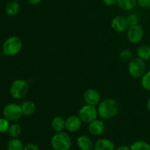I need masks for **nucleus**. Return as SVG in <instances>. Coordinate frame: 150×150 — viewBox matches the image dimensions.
<instances>
[{"label":"nucleus","mask_w":150,"mask_h":150,"mask_svg":"<svg viewBox=\"0 0 150 150\" xmlns=\"http://www.w3.org/2000/svg\"><path fill=\"white\" fill-rule=\"evenodd\" d=\"M137 4L143 8H150V0H137Z\"/></svg>","instance_id":"nucleus-28"},{"label":"nucleus","mask_w":150,"mask_h":150,"mask_svg":"<svg viewBox=\"0 0 150 150\" xmlns=\"http://www.w3.org/2000/svg\"><path fill=\"white\" fill-rule=\"evenodd\" d=\"M10 124V121L3 117L0 118V133H4L8 131Z\"/></svg>","instance_id":"nucleus-26"},{"label":"nucleus","mask_w":150,"mask_h":150,"mask_svg":"<svg viewBox=\"0 0 150 150\" xmlns=\"http://www.w3.org/2000/svg\"><path fill=\"white\" fill-rule=\"evenodd\" d=\"M94 144L92 139L86 135H82L77 139L78 147L80 150H93Z\"/></svg>","instance_id":"nucleus-13"},{"label":"nucleus","mask_w":150,"mask_h":150,"mask_svg":"<svg viewBox=\"0 0 150 150\" xmlns=\"http://www.w3.org/2000/svg\"><path fill=\"white\" fill-rule=\"evenodd\" d=\"M130 150H150V144L144 141H136L130 146Z\"/></svg>","instance_id":"nucleus-22"},{"label":"nucleus","mask_w":150,"mask_h":150,"mask_svg":"<svg viewBox=\"0 0 150 150\" xmlns=\"http://www.w3.org/2000/svg\"><path fill=\"white\" fill-rule=\"evenodd\" d=\"M83 100L86 104L96 106L100 103V95L98 90L89 88L86 89L83 93Z\"/></svg>","instance_id":"nucleus-9"},{"label":"nucleus","mask_w":150,"mask_h":150,"mask_svg":"<svg viewBox=\"0 0 150 150\" xmlns=\"http://www.w3.org/2000/svg\"><path fill=\"white\" fill-rule=\"evenodd\" d=\"M78 116L81 120L82 122L89 123L98 119V117L99 116L98 108H96L95 105L86 104L79 109Z\"/></svg>","instance_id":"nucleus-7"},{"label":"nucleus","mask_w":150,"mask_h":150,"mask_svg":"<svg viewBox=\"0 0 150 150\" xmlns=\"http://www.w3.org/2000/svg\"><path fill=\"white\" fill-rule=\"evenodd\" d=\"M2 114L4 118L10 122H17L23 116L21 105L15 103L6 104L2 110Z\"/></svg>","instance_id":"nucleus-5"},{"label":"nucleus","mask_w":150,"mask_h":150,"mask_svg":"<svg viewBox=\"0 0 150 150\" xmlns=\"http://www.w3.org/2000/svg\"><path fill=\"white\" fill-rule=\"evenodd\" d=\"M142 86L144 89L150 91V70L146 71V73L142 77Z\"/></svg>","instance_id":"nucleus-24"},{"label":"nucleus","mask_w":150,"mask_h":150,"mask_svg":"<svg viewBox=\"0 0 150 150\" xmlns=\"http://www.w3.org/2000/svg\"><path fill=\"white\" fill-rule=\"evenodd\" d=\"M120 110L118 103L111 98L100 101L98 106V115L103 120H110L117 115Z\"/></svg>","instance_id":"nucleus-1"},{"label":"nucleus","mask_w":150,"mask_h":150,"mask_svg":"<svg viewBox=\"0 0 150 150\" xmlns=\"http://www.w3.org/2000/svg\"><path fill=\"white\" fill-rule=\"evenodd\" d=\"M29 90V83L26 80L18 79L13 81L10 86V96L15 100H22L27 95Z\"/></svg>","instance_id":"nucleus-3"},{"label":"nucleus","mask_w":150,"mask_h":150,"mask_svg":"<svg viewBox=\"0 0 150 150\" xmlns=\"http://www.w3.org/2000/svg\"><path fill=\"white\" fill-rule=\"evenodd\" d=\"M42 1V0H27V2L31 5H38Z\"/></svg>","instance_id":"nucleus-30"},{"label":"nucleus","mask_w":150,"mask_h":150,"mask_svg":"<svg viewBox=\"0 0 150 150\" xmlns=\"http://www.w3.org/2000/svg\"><path fill=\"white\" fill-rule=\"evenodd\" d=\"M146 62L139 57H134L128 64V72L130 76L136 79L142 78L146 73Z\"/></svg>","instance_id":"nucleus-6"},{"label":"nucleus","mask_w":150,"mask_h":150,"mask_svg":"<svg viewBox=\"0 0 150 150\" xmlns=\"http://www.w3.org/2000/svg\"><path fill=\"white\" fill-rule=\"evenodd\" d=\"M51 127L55 132H62L65 129V120L60 116H56L51 120Z\"/></svg>","instance_id":"nucleus-16"},{"label":"nucleus","mask_w":150,"mask_h":150,"mask_svg":"<svg viewBox=\"0 0 150 150\" xmlns=\"http://www.w3.org/2000/svg\"><path fill=\"white\" fill-rule=\"evenodd\" d=\"M126 20H127V24H128L129 26H135V25L139 24V18L137 15H136L135 13H130V14H129L126 17Z\"/></svg>","instance_id":"nucleus-25"},{"label":"nucleus","mask_w":150,"mask_h":150,"mask_svg":"<svg viewBox=\"0 0 150 150\" xmlns=\"http://www.w3.org/2000/svg\"><path fill=\"white\" fill-rule=\"evenodd\" d=\"M117 4L122 10L130 11L137 4V0H117Z\"/></svg>","instance_id":"nucleus-19"},{"label":"nucleus","mask_w":150,"mask_h":150,"mask_svg":"<svg viewBox=\"0 0 150 150\" xmlns=\"http://www.w3.org/2000/svg\"><path fill=\"white\" fill-rule=\"evenodd\" d=\"M82 121L79 116L71 115L65 120V129L70 133H75L81 127Z\"/></svg>","instance_id":"nucleus-11"},{"label":"nucleus","mask_w":150,"mask_h":150,"mask_svg":"<svg viewBox=\"0 0 150 150\" xmlns=\"http://www.w3.org/2000/svg\"><path fill=\"white\" fill-rule=\"evenodd\" d=\"M23 150H40V147L36 144L29 143L24 145Z\"/></svg>","instance_id":"nucleus-27"},{"label":"nucleus","mask_w":150,"mask_h":150,"mask_svg":"<svg viewBox=\"0 0 150 150\" xmlns=\"http://www.w3.org/2000/svg\"><path fill=\"white\" fill-rule=\"evenodd\" d=\"M51 146L54 150H70L72 146V139L66 132H58L51 139Z\"/></svg>","instance_id":"nucleus-4"},{"label":"nucleus","mask_w":150,"mask_h":150,"mask_svg":"<svg viewBox=\"0 0 150 150\" xmlns=\"http://www.w3.org/2000/svg\"><path fill=\"white\" fill-rule=\"evenodd\" d=\"M115 150H130V147L126 145H121V146H118Z\"/></svg>","instance_id":"nucleus-31"},{"label":"nucleus","mask_w":150,"mask_h":150,"mask_svg":"<svg viewBox=\"0 0 150 150\" xmlns=\"http://www.w3.org/2000/svg\"><path fill=\"white\" fill-rule=\"evenodd\" d=\"M111 26L117 32H124L129 28L126 18L122 16H114L111 21Z\"/></svg>","instance_id":"nucleus-10"},{"label":"nucleus","mask_w":150,"mask_h":150,"mask_svg":"<svg viewBox=\"0 0 150 150\" xmlns=\"http://www.w3.org/2000/svg\"><path fill=\"white\" fill-rule=\"evenodd\" d=\"M103 2L107 6H114L117 4V0H103Z\"/></svg>","instance_id":"nucleus-29"},{"label":"nucleus","mask_w":150,"mask_h":150,"mask_svg":"<svg viewBox=\"0 0 150 150\" xmlns=\"http://www.w3.org/2000/svg\"><path fill=\"white\" fill-rule=\"evenodd\" d=\"M93 150H115V145L110 139H100L95 143Z\"/></svg>","instance_id":"nucleus-14"},{"label":"nucleus","mask_w":150,"mask_h":150,"mask_svg":"<svg viewBox=\"0 0 150 150\" xmlns=\"http://www.w3.org/2000/svg\"><path fill=\"white\" fill-rule=\"evenodd\" d=\"M15 1H20V0H15Z\"/></svg>","instance_id":"nucleus-33"},{"label":"nucleus","mask_w":150,"mask_h":150,"mask_svg":"<svg viewBox=\"0 0 150 150\" xmlns=\"http://www.w3.org/2000/svg\"><path fill=\"white\" fill-rule=\"evenodd\" d=\"M20 11V4L18 1L12 0L9 1L5 6V13L9 16H16Z\"/></svg>","instance_id":"nucleus-15"},{"label":"nucleus","mask_w":150,"mask_h":150,"mask_svg":"<svg viewBox=\"0 0 150 150\" xmlns=\"http://www.w3.org/2000/svg\"><path fill=\"white\" fill-rule=\"evenodd\" d=\"M137 57L144 61H150V45L148 44H143L137 49Z\"/></svg>","instance_id":"nucleus-17"},{"label":"nucleus","mask_w":150,"mask_h":150,"mask_svg":"<svg viewBox=\"0 0 150 150\" xmlns=\"http://www.w3.org/2000/svg\"><path fill=\"white\" fill-rule=\"evenodd\" d=\"M21 132L22 129L20 125L14 123V124L10 125L7 133L11 138H18L21 135Z\"/></svg>","instance_id":"nucleus-21"},{"label":"nucleus","mask_w":150,"mask_h":150,"mask_svg":"<svg viewBox=\"0 0 150 150\" xmlns=\"http://www.w3.org/2000/svg\"><path fill=\"white\" fill-rule=\"evenodd\" d=\"M146 108H147L148 111H150V97L149 98V99L147 100V101H146Z\"/></svg>","instance_id":"nucleus-32"},{"label":"nucleus","mask_w":150,"mask_h":150,"mask_svg":"<svg viewBox=\"0 0 150 150\" xmlns=\"http://www.w3.org/2000/svg\"><path fill=\"white\" fill-rule=\"evenodd\" d=\"M144 31L141 25L129 26L127 30V38L129 42L133 44H138L143 40Z\"/></svg>","instance_id":"nucleus-8"},{"label":"nucleus","mask_w":150,"mask_h":150,"mask_svg":"<svg viewBox=\"0 0 150 150\" xmlns=\"http://www.w3.org/2000/svg\"><path fill=\"white\" fill-rule=\"evenodd\" d=\"M87 129L89 133L92 136H100L105 130V124L102 120L96 119L91 122L88 123Z\"/></svg>","instance_id":"nucleus-12"},{"label":"nucleus","mask_w":150,"mask_h":150,"mask_svg":"<svg viewBox=\"0 0 150 150\" xmlns=\"http://www.w3.org/2000/svg\"><path fill=\"white\" fill-rule=\"evenodd\" d=\"M22 113L24 116H31L35 113L36 110V105L35 103L31 100H26L21 105Z\"/></svg>","instance_id":"nucleus-18"},{"label":"nucleus","mask_w":150,"mask_h":150,"mask_svg":"<svg viewBox=\"0 0 150 150\" xmlns=\"http://www.w3.org/2000/svg\"><path fill=\"white\" fill-rule=\"evenodd\" d=\"M23 142L18 138H11V139L7 142V150H23Z\"/></svg>","instance_id":"nucleus-20"},{"label":"nucleus","mask_w":150,"mask_h":150,"mask_svg":"<svg viewBox=\"0 0 150 150\" xmlns=\"http://www.w3.org/2000/svg\"><path fill=\"white\" fill-rule=\"evenodd\" d=\"M149 70H150V63H149Z\"/></svg>","instance_id":"nucleus-34"},{"label":"nucleus","mask_w":150,"mask_h":150,"mask_svg":"<svg viewBox=\"0 0 150 150\" xmlns=\"http://www.w3.org/2000/svg\"><path fill=\"white\" fill-rule=\"evenodd\" d=\"M133 57V54L130 49H123L122 51H120V59L122 61L125 62H129L131 61Z\"/></svg>","instance_id":"nucleus-23"},{"label":"nucleus","mask_w":150,"mask_h":150,"mask_svg":"<svg viewBox=\"0 0 150 150\" xmlns=\"http://www.w3.org/2000/svg\"><path fill=\"white\" fill-rule=\"evenodd\" d=\"M23 48V41L19 37L12 36L7 38L2 44V52L5 56L13 57L21 52Z\"/></svg>","instance_id":"nucleus-2"}]
</instances>
